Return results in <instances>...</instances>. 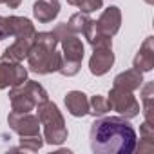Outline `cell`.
I'll list each match as a JSON object with an SVG mask.
<instances>
[{"mask_svg": "<svg viewBox=\"0 0 154 154\" xmlns=\"http://www.w3.org/2000/svg\"><path fill=\"white\" fill-rule=\"evenodd\" d=\"M109 111H111V103H109V100H107L105 96L94 94V96L89 100V114H93L94 118L105 116Z\"/></svg>", "mask_w": 154, "mask_h": 154, "instance_id": "19", "label": "cell"}, {"mask_svg": "<svg viewBox=\"0 0 154 154\" xmlns=\"http://www.w3.org/2000/svg\"><path fill=\"white\" fill-rule=\"evenodd\" d=\"M102 6H103V0H82V4L78 8L82 13H93L102 9Z\"/></svg>", "mask_w": 154, "mask_h": 154, "instance_id": "22", "label": "cell"}, {"mask_svg": "<svg viewBox=\"0 0 154 154\" xmlns=\"http://www.w3.org/2000/svg\"><path fill=\"white\" fill-rule=\"evenodd\" d=\"M4 38H9V33H8V22H6V17L0 15V40Z\"/></svg>", "mask_w": 154, "mask_h": 154, "instance_id": "25", "label": "cell"}, {"mask_svg": "<svg viewBox=\"0 0 154 154\" xmlns=\"http://www.w3.org/2000/svg\"><path fill=\"white\" fill-rule=\"evenodd\" d=\"M62 45V63L58 72L63 76H74L78 74L84 60V44L76 35H65L63 38L58 40Z\"/></svg>", "mask_w": 154, "mask_h": 154, "instance_id": "5", "label": "cell"}, {"mask_svg": "<svg viewBox=\"0 0 154 154\" xmlns=\"http://www.w3.org/2000/svg\"><path fill=\"white\" fill-rule=\"evenodd\" d=\"M8 22V33L9 36L15 38H26V40H35L36 36V29L33 26V22L26 17H6Z\"/></svg>", "mask_w": 154, "mask_h": 154, "instance_id": "10", "label": "cell"}, {"mask_svg": "<svg viewBox=\"0 0 154 154\" xmlns=\"http://www.w3.org/2000/svg\"><path fill=\"white\" fill-rule=\"evenodd\" d=\"M143 84V72L138 71V69H127L120 74L114 76V85L112 87H118V89H123V91H138Z\"/></svg>", "mask_w": 154, "mask_h": 154, "instance_id": "15", "label": "cell"}, {"mask_svg": "<svg viewBox=\"0 0 154 154\" xmlns=\"http://www.w3.org/2000/svg\"><path fill=\"white\" fill-rule=\"evenodd\" d=\"M109 103H111V109L116 111L120 116L131 120V118H136L140 114V103L136 100V96L131 93V91H123V89H118V87H112L109 91V96H107Z\"/></svg>", "mask_w": 154, "mask_h": 154, "instance_id": "6", "label": "cell"}, {"mask_svg": "<svg viewBox=\"0 0 154 154\" xmlns=\"http://www.w3.org/2000/svg\"><path fill=\"white\" fill-rule=\"evenodd\" d=\"M140 138L141 140H152L154 141V125L149 122H143L140 125Z\"/></svg>", "mask_w": 154, "mask_h": 154, "instance_id": "23", "label": "cell"}, {"mask_svg": "<svg viewBox=\"0 0 154 154\" xmlns=\"http://www.w3.org/2000/svg\"><path fill=\"white\" fill-rule=\"evenodd\" d=\"M49 100L47 91L33 80H26L9 91V102H11V111L13 112H31L36 109L38 103Z\"/></svg>", "mask_w": 154, "mask_h": 154, "instance_id": "4", "label": "cell"}, {"mask_svg": "<svg viewBox=\"0 0 154 154\" xmlns=\"http://www.w3.org/2000/svg\"><path fill=\"white\" fill-rule=\"evenodd\" d=\"M67 112L74 118H82L89 114V98L82 91H69L63 98Z\"/></svg>", "mask_w": 154, "mask_h": 154, "instance_id": "12", "label": "cell"}, {"mask_svg": "<svg viewBox=\"0 0 154 154\" xmlns=\"http://www.w3.org/2000/svg\"><path fill=\"white\" fill-rule=\"evenodd\" d=\"M9 127L18 134V136H33L40 134V120L38 116L31 112H9L8 116Z\"/></svg>", "mask_w": 154, "mask_h": 154, "instance_id": "7", "label": "cell"}, {"mask_svg": "<svg viewBox=\"0 0 154 154\" xmlns=\"http://www.w3.org/2000/svg\"><path fill=\"white\" fill-rule=\"evenodd\" d=\"M98 27L102 29V33L114 36L120 27H122V11L118 6H109L107 9H103V13L100 15V18L96 20Z\"/></svg>", "mask_w": 154, "mask_h": 154, "instance_id": "13", "label": "cell"}, {"mask_svg": "<svg viewBox=\"0 0 154 154\" xmlns=\"http://www.w3.org/2000/svg\"><path fill=\"white\" fill-rule=\"evenodd\" d=\"M36 116L40 125H44V143L49 145H62L67 140V127L65 120L56 103L45 100L36 105Z\"/></svg>", "mask_w": 154, "mask_h": 154, "instance_id": "3", "label": "cell"}, {"mask_svg": "<svg viewBox=\"0 0 154 154\" xmlns=\"http://www.w3.org/2000/svg\"><path fill=\"white\" fill-rule=\"evenodd\" d=\"M89 141L94 154H131L136 150V131L123 116H98L91 123Z\"/></svg>", "mask_w": 154, "mask_h": 154, "instance_id": "1", "label": "cell"}, {"mask_svg": "<svg viewBox=\"0 0 154 154\" xmlns=\"http://www.w3.org/2000/svg\"><path fill=\"white\" fill-rule=\"evenodd\" d=\"M84 36L93 47H112V36L102 33V29L98 27V22L93 18H89V22L84 29Z\"/></svg>", "mask_w": 154, "mask_h": 154, "instance_id": "16", "label": "cell"}, {"mask_svg": "<svg viewBox=\"0 0 154 154\" xmlns=\"http://www.w3.org/2000/svg\"><path fill=\"white\" fill-rule=\"evenodd\" d=\"M114 63L112 47H93V54L89 58V71L94 76H103L111 71Z\"/></svg>", "mask_w": 154, "mask_h": 154, "instance_id": "9", "label": "cell"}, {"mask_svg": "<svg viewBox=\"0 0 154 154\" xmlns=\"http://www.w3.org/2000/svg\"><path fill=\"white\" fill-rule=\"evenodd\" d=\"M67 4H71V6H76V8H78V6L82 4V0H67Z\"/></svg>", "mask_w": 154, "mask_h": 154, "instance_id": "27", "label": "cell"}, {"mask_svg": "<svg viewBox=\"0 0 154 154\" xmlns=\"http://www.w3.org/2000/svg\"><path fill=\"white\" fill-rule=\"evenodd\" d=\"M33 42H35V40L15 38V42L2 53V60H4V62H22L24 58H27V53H29Z\"/></svg>", "mask_w": 154, "mask_h": 154, "instance_id": "17", "label": "cell"}, {"mask_svg": "<svg viewBox=\"0 0 154 154\" xmlns=\"http://www.w3.org/2000/svg\"><path fill=\"white\" fill-rule=\"evenodd\" d=\"M87 22H89L87 13H82V11H80V13H74V15L69 18V22H65V24H67V27H69V31H71L72 35H80V33H84Z\"/></svg>", "mask_w": 154, "mask_h": 154, "instance_id": "20", "label": "cell"}, {"mask_svg": "<svg viewBox=\"0 0 154 154\" xmlns=\"http://www.w3.org/2000/svg\"><path fill=\"white\" fill-rule=\"evenodd\" d=\"M60 13V2L58 0H36L33 4V17L40 24L53 22Z\"/></svg>", "mask_w": 154, "mask_h": 154, "instance_id": "14", "label": "cell"}, {"mask_svg": "<svg viewBox=\"0 0 154 154\" xmlns=\"http://www.w3.org/2000/svg\"><path fill=\"white\" fill-rule=\"evenodd\" d=\"M132 67L141 72H149L154 69V38L152 36H147L143 40L140 51L132 60Z\"/></svg>", "mask_w": 154, "mask_h": 154, "instance_id": "11", "label": "cell"}, {"mask_svg": "<svg viewBox=\"0 0 154 154\" xmlns=\"http://www.w3.org/2000/svg\"><path fill=\"white\" fill-rule=\"evenodd\" d=\"M27 80V69L20 62H0V89L15 87Z\"/></svg>", "mask_w": 154, "mask_h": 154, "instance_id": "8", "label": "cell"}, {"mask_svg": "<svg viewBox=\"0 0 154 154\" xmlns=\"http://www.w3.org/2000/svg\"><path fill=\"white\" fill-rule=\"evenodd\" d=\"M136 149H138V152H141V154H149V152L154 150V141H152V140H141V138H140V145L136 143Z\"/></svg>", "mask_w": 154, "mask_h": 154, "instance_id": "24", "label": "cell"}, {"mask_svg": "<svg viewBox=\"0 0 154 154\" xmlns=\"http://www.w3.org/2000/svg\"><path fill=\"white\" fill-rule=\"evenodd\" d=\"M58 38L53 31L36 33L35 42L27 53V65L36 74H51L58 72L62 63V53L56 51Z\"/></svg>", "mask_w": 154, "mask_h": 154, "instance_id": "2", "label": "cell"}, {"mask_svg": "<svg viewBox=\"0 0 154 154\" xmlns=\"http://www.w3.org/2000/svg\"><path fill=\"white\" fill-rule=\"evenodd\" d=\"M44 145V138L40 134H33V136H20V150H27V152H36L40 150Z\"/></svg>", "mask_w": 154, "mask_h": 154, "instance_id": "21", "label": "cell"}, {"mask_svg": "<svg viewBox=\"0 0 154 154\" xmlns=\"http://www.w3.org/2000/svg\"><path fill=\"white\" fill-rule=\"evenodd\" d=\"M0 4H4V6H8L9 9H17V8H20V4H22V0H0Z\"/></svg>", "mask_w": 154, "mask_h": 154, "instance_id": "26", "label": "cell"}, {"mask_svg": "<svg viewBox=\"0 0 154 154\" xmlns=\"http://www.w3.org/2000/svg\"><path fill=\"white\" fill-rule=\"evenodd\" d=\"M141 102H143V116L145 122L154 125V84L147 82L141 87Z\"/></svg>", "mask_w": 154, "mask_h": 154, "instance_id": "18", "label": "cell"}]
</instances>
